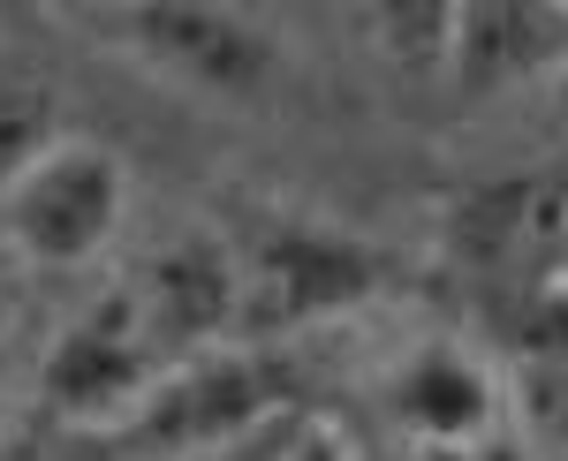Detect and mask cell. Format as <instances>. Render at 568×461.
Masks as SVG:
<instances>
[{
  "mask_svg": "<svg viewBox=\"0 0 568 461\" xmlns=\"http://www.w3.org/2000/svg\"><path fill=\"white\" fill-rule=\"evenodd\" d=\"M235 273H243V303H235V340H281L334 326L364 303L394 288L387 250H372L364 235L311 219V212H265L235 235Z\"/></svg>",
  "mask_w": 568,
  "mask_h": 461,
  "instance_id": "1",
  "label": "cell"
},
{
  "mask_svg": "<svg viewBox=\"0 0 568 461\" xmlns=\"http://www.w3.org/2000/svg\"><path fill=\"white\" fill-rule=\"evenodd\" d=\"M130 219V167L99 136H53L23 174L0 182V243L16 265L84 273L114 250Z\"/></svg>",
  "mask_w": 568,
  "mask_h": 461,
  "instance_id": "2",
  "label": "cell"
},
{
  "mask_svg": "<svg viewBox=\"0 0 568 461\" xmlns=\"http://www.w3.org/2000/svg\"><path fill=\"white\" fill-rule=\"evenodd\" d=\"M439 257L478 295H516L568 273V160L508 167L439 205Z\"/></svg>",
  "mask_w": 568,
  "mask_h": 461,
  "instance_id": "3",
  "label": "cell"
},
{
  "mask_svg": "<svg viewBox=\"0 0 568 461\" xmlns=\"http://www.w3.org/2000/svg\"><path fill=\"white\" fill-rule=\"evenodd\" d=\"M168 371H175V356H168V340L152 326L144 295H136L130 273H122V280L91 288L84 303L53 326L39 371H31V401L53 409V417L122 423Z\"/></svg>",
  "mask_w": 568,
  "mask_h": 461,
  "instance_id": "4",
  "label": "cell"
},
{
  "mask_svg": "<svg viewBox=\"0 0 568 461\" xmlns=\"http://www.w3.org/2000/svg\"><path fill=\"white\" fill-rule=\"evenodd\" d=\"M288 409L296 401H288L281 356L258 348V340H220L205 356H182L114 431H122L130 461H168V454L220 447V439H243L258 423L288 417Z\"/></svg>",
  "mask_w": 568,
  "mask_h": 461,
  "instance_id": "5",
  "label": "cell"
},
{
  "mask_svg": "<svg viewBox=\"0 0 568 461\" xmlns=\"http://www.w3.org/2000/svg\"><path fill=\"white\" fill-rule=\"evenodd\" d=\"M106 31L152 76L205 99H258L281 69V45L243 0H106Z\"/></svg>",
  "mask_w": 568,
  "mask_h": 461,
  "instance_id": "6",
  "label": "cell"
},
{
  "mask_svg": "<svg viewBox=\"0 0 568 461\" xmlns=\"http://www.w3.org/2000/svg\"><path fill=\"white\" fill-rule=\"evenodd\" d=\"M379 417L394 423L402 447H417L425 461H447L508 439L516 401H508V371L493 356H478L455 334H425L394 348V363L379 371Z\"/></svg>",
  "mask_w": 568,
  "mask_h": 461,
  "instance_id": "7",
  "label": "cell"
},
{
  "mask_svg": "<svg viewBox=\"0 0 568 461\" xmlns=\"http://www.w3.org/2000/svg\"><path fill=\"white\" fill-rule=\"evenodd\" d=\"M447 84L463 99H524L568 76V0H463L447 31Z\"/></svg>",
  "mask_w": 568,
  "mask_h": 461,
  "instance_id": "8",
  "label": "cell"
},
{
  "mask_svg": "<svg viewBox=\"0 0 568 461\" xmlns=\"http://www.w3.org/2000/svg\"><path fill=\"white\" fill-rule=\"evenodd\" d=\"M130 288L144 295L152 326L168 340V356H205L220 340H235V303H243V273H235V235L220 227H175L130 265Z\"/></svg>",
  "mask_w": 568,
  "mask_h": 461,
  "instance_id": "9",
  "label": "cell"
},
{
  "mask_svg": "<svg viewBox=\"0 0 568 461\" xmlns=\"http://www.w3.org/2000/svg\"><path fill=\"white\" fill-rule=\"evenodd\" d=\"M455 8H463V0H356V16H364L372 45H379V61H387L394 76H417V84L447 69Z\"/></svg>",
  "mask_w": 568,
  "mask_h": 461,
  "instance_id": "10",
  "label": "cell"
},
{
  "mask_svg": "<svg viewBox=\"0 0 568 461\" xmlns=\"http://www.w3.org/2000/svg\"><path fill=\"white\" fill-rule=\"evenodd\" d=\"M0 461H130L114 423H84V417H53L31 393L0 417Z\"/></svg>",
  "mask_w": 568,
  "mask_h": 461,
  "instance_id": "11",
  "label": "cell"
},
{
  "mask_svg": "<svg viewBox=\"0 0 568 461\" xmlns=\"http://www.w3.org/2000/svg\"><path fill=\"white\" fill-rule=\"evenodd\" d=\"M53 136H69L61 129V106H53V84H45L31 61H8L0 53V182L23 174Z\"/></svg>",
  "mask_w": 568,
  "mask_h": 461,
  "instance_id": "12",
  "label": "cell"
},
{
  "mask_svg": "<svg viewBox=\"0 0 568 461\" xmlns=\"http://www.w3.org/2000/svg\"><path fill=\"white\" fill-rule=\"evenodd\" d=\"M508 401H516V423L546 454H568V363H538V371H508Z\"/></svg>",
  "mask_w": 568,
  "mask_h": 461,
  "instance_id": "13",
  "label": "cell"
},
{
  "mask_svg": "<svg viewBox=\"0 0 568 461\" xmlns=\"http://www.w3.org/2000/svg\"><path fill=\"white\" fill-rule=\"evenodd\" d=\"M296 431H304V409H288V417L258 423V431H243V439H220V447H197V454H168V461H281L296 447Z\"/></svg>",
  "mask_w": 568,
  "mask_h": 461,
  "instance_id": "14",
  "label": "cell"
},
{
  "mask_svg": "<svg viewBox=\"0 0 568 461\" xmlns=\"http://www.w3.org/2000/svg\"><path fill=\"white\" fill-rule=\"evenodd\" d=\"M281 461H356V454H349V439H342L334 423L304 417V431H296V447H288V454H281Z\"/></svg>",
  "mask_w": 568,
  "mask_h": 461,
  "instance_id": "15",
  "label": "cell"
},
{
  "mask_svg": "<svg viewBox=\"0 0 568 461\" xmlns=\"http://www.w3.org/2000/svg\"><path fill=\"white\" fill-rule=\"evenodd\" d=\"M16 273H23V265H16V250H8V243H0V310H8V288H16Z\"/></svg>",
  "mask_w": 568,
  "mask_h": 461,
  "instance_id": "16",
  "label": "cell"
},
{
  "mask_svg": "<svg viewBox=\"0 0 568 461\" xmlns=\"http://www.w3.org/2000/svg\"><path fill=\"white\" fill-rule=\"evenodd\" d=\"M8 409H16V393H8V363H0V417H8Z\"/></svg>",
  "mask_w": 568,
  "mask_h": 461,
  "instance_id": "17",
  "label": "cell"
},
{
  "mask_svg": "<svg viewBox=\"0 0 568 461\" xmlns=\"http://www.w3.org/2000/svg\"><path fill=\"white\" fill-rule=\"evenodd\" d=\"M561 84H568V76H561Z\"/></svg>",
  "mask_w": 568,
  "mask_h": 461,
  "instance_id": "18",
  "label": "cell"
},
{
  "mask_svg": "<svg viewBox=\"0 0 568 461\" xmlns=\"http://www.w3.org/2000/svg\"><path fill=\"white\" fill-rule=\"evenodd\" d=\"M561 461H568V454H561Z\"/></svg>",
  "mask_w": 568,
  "mask_h": 461,
  "instance_id": "19",
  "label": "cell"
}]
</instances>
